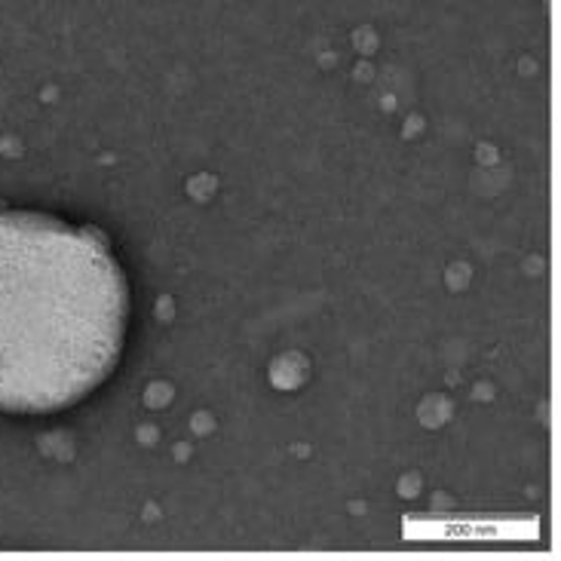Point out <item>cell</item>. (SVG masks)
<instances>
[{"instance_id":"6da1fadb","label":"cell","mask_w":561,"mask_h":561,"mask_svg":"<svg viewBox=\"0 0 561 561\" xmlns=\"http://www.w3.org/2000/svg\"><path fill=\"white\" fill-rule=\"evenodd\" d=\"M126 313V279L99 233L0 215V411L80 402L117 365Z\"/></svg>"}]
</instances>
